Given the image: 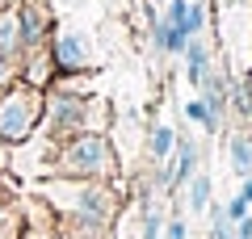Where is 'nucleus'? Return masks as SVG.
<instances>
[{
    "label": "nucleus",
    "instance_id": "1",
    "mask_svg": "<svg viewBox=\"0 0 252 239\" xmlns=\"http://www.w3.org/2000/svg\"><path fill=\"white\" fill-rule=\"evenodd\" d=\"M42 197H51L63 214H72V222H89V227H109L118 206H122V197L109 180H76V177L46 180Z\"/></svg>",
    "mask_w": 252,
    "mask_h": 239
},
{
    "label": "nucleus",
    "instance_id": "2",
    "mask_svg": "<svg viewBox=\"0 0 252 239\" xmlns=\"http://www.w3.org/2000/svg\"><path fill=\"white\" fill-rule=\"evenodd\" d=\"M51 177H76V180H114L118 177V151L105 130H80L72 139L55 143Z\"/></svg>",
    "mask_w": 252,
    "mask_h": 239
},
{
    "label": "nucleus",
    "instance_id": "3",
    "mask_svg": "<svg viewBox=\"0 0 252 239\" xmlns=\"http://www.w3.org/2000/svg\"><path fill=\"white\" fill-rule=\"evenodd\" d=\"M42 101H46V92L34 89V84H26V80H17V84H9V89L0 92V139L9 143V147L26 143L38 130V122H42Z\"/></svg>",
    "mask_w": 252,
    "mask_h": 239
},
{
    "label": "nucleus",
    "instance_id": "4",
    "mask_svg": "<svg viewBox=\"0 0 252 239\" xmlns=\"http://www.w3.org/2000/svg\"><path fill=\"white\" fill-rule=\"evenodd\" d=\"M93 109H97V101L84 97V92H72V89H55L46 92L42 101V130L51 134V143H63V139H72V134L80 130H93Z\"/></svg>",
    "mask_w": 252,
    "mask_h": 239
},
{
    "label": "nucleus",
    "instance_id": "5",
    "mask_svg": "<svg viewBox=\"0 0 252 239\" xmlns=\"http://www.w3.org/2000/svg\"><path fill=\"white\" fill-rule=\"evenodd\" d=\"M51 59H55V71H93V46L80 30H59L51 34Z\"/></svg>",
    "mask_w": 252,
    "mask_h": 239
},
{
    "label": "nucleus",
    "instance_id": "6",
    "mask_svg": "<svg viewBox=\"0 0 252 239\" xmlns=\"http://www.w3.org/2000/svg\"><path fill=\"white\" fill-rule=\"evenodd\" d=\"M21 46L26 51H38V46L51 42V13H46V4H38V0H21ZM21 51V55H26Z\"/></svg>",
    "mask_w": 252,
    "mask_h": 239
},
{
    "label": "nucleus",
    "instance_id": "7",
    "mask_svg": "<svg viewBox=\"0 0 252 239\" xmlns=\"http://www.w3.org/2000/svg\"><path fill=\"white\" fill-rule=\"evenodd\" d=\"M164 21L181 34H202L206 30V0H168V9H164Z\"/></svg>",
    "mask_w": 252,
    "mask_h": 239
},
{
    "label": "nucleus",
    "instance_id": "8",
    "mask_svg": "<svg viewBox=\"0 0 252 239\" xmlns=\"http://www.w3.org/2000/svg\"><path fill=\"white\" fill-rule=\"evenodd\" d=\"M181 59H185V76H189V84L198 89V84H202V76L210 71V46L202 42L198 34H193V38L185 42V51H181Z\"/></svg>",
    "mask_w": 252,
    "mask_h": 239
},
{
    "label": "nucleus",
    "instance_id": "9",
    "mask_svg": "<svg viewBox=\"0 0 252 239\" xmlns=\"http://www.w3.org/2000/svg\"><path fill=\"white\" fill-rule=\"evenodd\" d=\"M21 17H17V9H0V55H9V59H17L21 63Z\"/></svg>",
    "mask_w": 252,
    "mask_h": 239
},
{
    "label": "nucleus",
    "instance_id": "10",
    "mask_svg": "<svg viewBox=\"0 0 252 239\" xmlns=\"http://www.w3.org/2000/svg\"><path fill=\"white\" fill-rule=\"evenodd\" d=\"M210 202H215V180L198 168L193 177L185 180V206H189V214H206Z\"/></svg>",
    "mask_w": 252,
    "mask_h": 239
},
{
    "label": "nucleus",
    "instance_id": "11",
    "mask_svg": "<svg viewBox=\"0 0 252 239\" xmlns=\"http://www.w3.org/2000/svg\"><path fill=\"white\" fill-rule=\"evenodd\" d=\"M227 159H231L235 177H252V139L248 134H231L227 139Z\"/></svg>",
    "mask_w": 252,
    "mask_h": 239
},
{
    "label": "nucleus",
    "instance_id": "12",
    "mask_svg": "<svg viewBox=\"0 0 252 239\" xmlns=\"http://www.w3.org/2000/svg\"><path fill=\"white\" fill-rule=\"evenodd\" d=\"M172 147H177V130L172 126H152V139H147V155L156 159V164H164V159L172 155Z\"/></svg>",
    "mask_w": 252,
    "mask_h": 239
},
{
    "label": "nucleus",
    "instance_id": "13",
    "mask_svg": "<svg viewBox=\"0 0 252 239\" xmlns=\"http://www.w3.org/2000/svg\"><path fill=\"white\" fill-rule=\"evenodd\" d=\"M202 218H210V239H235V222L223 214V206H215V202H210Z\"/></svg>",
    "mask_w": 252,
    "mask_h": 239
},
{
    "label": "nucleus",
    "instance_id": "14",
    "mask_svg": "<svg viewBox=\"0 0 252 239\" xmlns=\"http://www.w3.org/2000/svg\"><path fill=\"white\" fill-rule=\"evenodd\" d=\"M164 239H189V227H185V214L172 210L168 222H164Z\"/></svg>",
    "mask_w": 252,
    "mask_h": 239
},
{
    "label": "nucleus",
    "instance_id": "15",
    "mask_svg": "<svg viewBox=\"0 0 252 239\" xmlns=\"http://www.w3.org/2000/svg\"><path fill=\"white\" fill-rule=\"evenodd\" d=\"M17 76H21L17 59H9V55H0V89H9V84H17Z\"/></svg>",
    "mask_w": 252,
    "mask_h": 239
},
{
    "label": "nucleus",
    "instance_id": "16",
    "mask_svg": "<svg viewBox=\"0 0 252 239\" xmlns=\"http://www.w3.org/2000/svg\"><path fill=\"white\" fill-rule=\"evenodd\" d=\"M223 214H227V218H231V222H240V218H248V214H252V206H248V202H244V197H240V193H235V197H231V202H227V206H223Z\"/></svg>",
    "mask_w": 252,
    "mask_h": 239
},
{
    "label": "nucleus",
    "instance_id": "17",
    "mask_svg": "<svg viewBox=\"0 0 252 239\" xmlns=\"http://www.w3.org/2000/svg\"><path fill=\"white\" fill-rule=\"evenodd\" d=\"M235 239H252V214L235 222Z\"/></svg>",
    "mask_w": 252,
    "mask_h": 239
},
{
    "label": "nucleus",
    "instance_id": "18",
    "mask_svg": "<svg viewBox=\"0 0 252 239\" xmlns=\"http://www.w3.org/2000/svg\"><path fill=\"white\" fill-rule=\"evenodd\" d=\"M240 197L252 206V177H240Z\"/></svg>",
    "mask_w": 252,
    "mask_h": 239
},
{
    "label": "nucleus",
    "instance_id": "19",
    "mask_svg": "<svg viewBox=\"0 0 252 239\" xmlns=\"http://www.w3.org/2000/svg\"><path fill=\"white\" fill-rule=\"evenodd\" d=\"M4 168H9V143L0 139V172H4Z\"/></svg>",
    "mask_w": 252,
    "mask_h": 239
},
{
    "label": "nucleus",
    "instance_id": "20",
    "mask_svg": "<svg viewBox=\"0 0 252 239\" xmlns=\"http://www.w3.org/2000/svg\"><path fill=\"white\" fill-rule=\"evenodd\" d=\"M9 4H13V0H0V9H9Z\"/></svg>",
    "mask_w": 252,
    "mask_h": 239
},
{
    "label": "nucleus",
    "instance_id": "21",
    "mask_svg": "<svg viewBox=\"0 0 252 239\" xmlns=\"http://www.w3.org/2000/svg\"><path fill=\"white\" fill-rule=\"evenodd\" d=\"M248 139H252V134H248Z\"/></svg>",
    "mask_w": 252,
    "mask_h": 239
},
{
    "label": "nucleus",
    "instance_id": "22",
    "mask_svg": "<svg viewBox=\"0 0 252 239\" xmlns=\"http://www.w3.org/2000/svg\"><path fill=\"white\" fill-rule=\"evenodd\" d=\"M0 92H4V89H0Z\"/></svg>",
    "mask_w": 252,
    "mask_h": 239
}]
</instances>
